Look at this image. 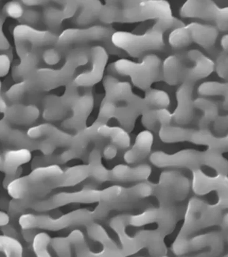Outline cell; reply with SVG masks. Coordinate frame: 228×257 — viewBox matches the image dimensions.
<instances>
[{"instance_id":"obj_1","label":"cell","mask_w":228,"mask_h":257,"mask_svg":"<svg viewBox=\"0 0 228 257\" xmlns=\"http://www.w3.org/2000/svg\"><path fill=\"white\" fill-rule=\"evenodd\" d=\"M116 31L109 25H98L83 29H69L58 36L54 46L62 58L72 49L89 47V45L102 46L108 54L124 58L128 56L113 44L112 36Z\"/></svg>"},{"instance_id":"obj_2","label":"cell","mask_w":228,"mask_h":257,"mask_svg":"<svg viewBox=\"0 0 228 257\" xmlns=\"http://www.w3.org/2000/svg\"><path fill=\"white\" fill-rule=\"evenodd\" d=\"M64 58L65 63L60 69H37L23 80L26 92H43L71 83L77 69L85 65L86 59L84 54L76 49L69 51Z\"/></svg>"},{"instance_id":"obj_3","label":"cell","mask_w":228,"mask_h":257,"mask_svg":"<svg viewBox=\"0 0 228 257\" xmlns=\"http://www.w3.org/2000/svg\"><path fill=\"white\" fill-rule=\"evenodd\" d=\"M140 62L126 59L118 60L111 64L109 70L131 78L134 85L145 90L154 82L162 80V62L154 53L145 55Z\"/></svg>"},{"instance_id":"obj_4","label":"cell","mask_w":228,"mask_h":257,"mask_svg":"<svg viewBox=\"0 0 228 257\" xmlns=\"http://www.w3.org/2000/svg\"><path fill=\"white\" fill-rule=\"evenodd\" d=\"M164 33L150 29L142 35L127 32H115L112 41L116 48L134 58H142L153 52H164L167 50Z\"/></svg>"},{"instance_id":"obj_5","label":"cell","mask_w":228,"mask_h":257,"mask_svg":"<svg viewBox=\"0 0 228 257\" xmlns=\"http://www.w3.org/2000/svg\"><path fill=\"white\" fill-rule=\"evenodd\" d=\"M118 5L120 23L155 20L161 24L171 22L175 18L172 15L170 4L164 0L118 1Z\"/></svg>"},{"instance_id":"obj_6","label":"cell","mask_w":228,"mask_h":257,"mask_svg":"<svg viewBox=\"0 0 228 257\" xmlns=\"http://www.w3.org/2000/svg\"><path fill=\"white\" fill-rule=\"evenodd\" d=\"M218 32L219 31L214 25L191 23L172 31L169 36L168 42L175 50L185 48L194 43L215 58L220 51L215 47Z\"/></svg>"},{"instance_id":"obj_7","label":"cell","mask_w":228,"mask_h":257,"mask_svg":"<svg viewBox=\"0 0 228 257\" xmlns=\"http://www.w3.org/2000/svg\"><path fill=\"white\" fill-rule=\"evenodd\" d=\"M95 219L93 212L86 209L73 211L58 218L47 215L24 214L19 218L22 229H42L57 231L74 225L88 226Z\"/></svg>"},{"instance_id":"obj_8","label":"cell","mask_w":228,"mask_h":257,"mask_svg":"<svg viewBox=\"0 0 228 257\" xmlns=\"http://www.w3.org/2000/svg\"><path fill=\"white\" fill-rule=\"evenodd\" d=\"M63 172L57 164L36 168L29 175L12 181L6 189L8 194L13 198L23 199L45 183L59 177Z\"/></svg>"},{"instance_id":"obj_9","label":"cell","mask_w":228,"mask_h":257,"mask_svg":"<svg viewBox=\"0 0 228 257\" xmlns=\"http://www.w3.org/2000/svg\"><path fill=\"white\" fill-rule=\"evenodd\" d=\"M58 36L49 30H38L23 24L16 26L13 31L16 52L20 58L26 53L35 50V48L54 47L57 44Z\"/></svg>"},{"instance_id":"obj_10","label":"cell","mask_w":228,"mask_h":257,"mask_svg":"<svg viewBox=\"0 0 228 257\" xmlns=\"http://www.w3.org/2000/svg\"><path fill=\"white\" fill-rule=\"evenodd\" d=\"M228 8H220L212 1L188 0L182 6L180 15L182 18H198L212 22L218 31H227Z\"/></svg>"},{"instance_id":"obj_11","label":"cell","mask_w":228,"mask_h":257,"mask_svg":"<svg viewBox=\"0 0 228 257\" xmlns=\"http://www.w3.org/2000/svg\"><path fill=\"white\" fill-rule=\"evenodd\" d=\"M0 142L19 149L40 151L44 155L53 154L57 148L49 141L32 139L27 133L13 128L4 117L0 120Z\"/></svg>"},{"instance_id":"obj_12","label":"cell","mask_w":228,"mask_h":257,"mask_svg":"<svg viewBox=\"0 0 228 257\" xmlns=\"http://www.w3.org/2000/svg\"><path fill=\"white\" fill-rule=\"evenodd\" d=\"M102 190L87 189L76 192H62L48 198L36 201L31 209L43 212L74 203H94L101 202Z\"/></svg>"},{"instance_id":"obj_13","label":"cell","mask_w":228,"mask_h":257,"mask_svg":"<svg viewBox=\"0 0 228 257\" xmlns=\"http://www.w3.org/2000/svg\"><path fill=\"white\" fill-rule=\"evenodd\" d=\"M108 59V53L102 46L91 47L88 62L90 67L74 78V84L77 87H87L98 83L103 78Z\"/></svg>"},{"instance_id":"obj_14","label":"cell","mask_w":228,"mask_h":257,"mask_svg":"<svg viewBox=\"0 0 228 257\" xmlns=\"http://www.w3.org/2000/svg\"><path fill=\"white\" fill-rule=\"evenodd\" d=\"M150 160L159 168H186L194 170L202 164V153L191 150L181 151L174 154L158 151L151 155Z\"/></svg>"},{"instance_id":"obj_15","label":"cell","mask_w":228,"mask_h":257,"mask_svg":"<svg viewBox=\"0 0 228 257\" xmlns=\"http://www.w3.org/2000/svg\"><path fill=\"white\" fill-rule=\"evenodd\" d=\"M67 86L66 91L63 96L50 95L44 98L43 116L45 120H59L70 111L71 106L79 94L77 87L73 82Z\"/></svg>"},{"instance_id":"obj_16","label":"cell","mask_w":228,"mask_h":257,"mask_svg":"<svg viewBox=\"0 0 228 257\" xmlns=\"http://www.w3.org/2000/svg\"><path fill=\"white\" fill-rule=\"evenodd\" d=\"M180 57L191 64L189 67L186 66L184 82L195 84L210 75L214 70V61L198 50H190Z\"/></svg>"},{"instance_id":"obj_17","label":"cell","mask_w":228,"mask_h":257,"mask_svg":"<svg viewBox=\"0 0 228 257\" xmlns=\"http://www.w3.org/2000/svg\"><path fill=\"white\" fill-rule=\"evenodd\" d=\"M195 84L184 82L178 88L176 96L177 105L172 115V121L178 125L189 124L193 120L195 106L193 92Z\"/></svg>"},{"instance_id":"obj_18","label":"cell","mask_w":228,"mask_h":257,"mask_svg":"<svg viewBox=\"0 0 228 257\" xmlns=\"http://www.w3.org/2000/svg\"><path fill=\"white\" fill-rule=\"evenodd\" d=\"M58 6H45L42 19L49 31L58 34L65 20L74 17L78 7L77 1L56 2Z\"/></svg>"},{"instance_id":"obj_19","label":"cell","mask_w":228,"mask_h":257,"mask_svg":"<svg viewBox=\"0 0 228 257\" xmlns=\"http://www.w3.org/2000/svg\"><path fill=\"white\" fill-rule=\"evenodd\" d=\"M32 139L49 141L60 148H76V136H72L50 123L33 126L27 133Z\"/></svg>"},{"instance_id":"obj_20","label":"cell","mask_w":228,"mask_h":257,"mask_svg":"<svg viewBox=\"0 0 228 257\" xmlns=\"http://www.w3.org/2000/svg\"><path fill=\"white\" fill-rule=\"evenodd\" d=\"M94 105V97L90 91L79 95L73 103L70 109V117L62 123L63 127L67 130H76L84 127L87 118Z\"/></svg>"},{"instance_id":"obj_21","label":"cell","mask_w":228,"mask_h":257,"mask_svg":"<svg viewBox=\"0 0 228 257\" xmlns=\"http://www.w3.org/2000/svg\"><path fill=\"white\" fill-rule=\"evenodd\" d=\"M32 160L31 151L27 149L8 151L2 158L1 171L5 174L3 185L5 188L16 179L18 170L22 165Z\"/></svg>"},{"instance_id":"obj_22","label":"cell","mask_w":228,"mask_h":257,"mask_svg":"<svg viewBox=\"0 0 228 257\" xmlns=\"http://www.w3.org/2000/svg\"><path fill=\"white\" fill-rule=\"evenodd\" d=\"M40 111L35 105L14 103L8 106L4 118L10 122L18 125H29L33 123L40 115Z\"/></svg>"},{"instance_id":"obj_23","label":"cell","mask_w":228,"mask_h":257,"mask_svg":"<svg viewBox=\"0 0 228 257\" xmlns=\"http://www.w3.org/2000/svg\"><path fill=\"white\" fill-rule=\"evenodd\" d=\"M193 171V189L196 194L204 195L213 190H224L227 188V178L225 174H218L210 177L199 168Z\"/></svg>"},{"instance_id":"obj_24","label":"cell","mask_w":228,"mask_h":257,"mask_svg":"<svg viewBox=\"0 0 228 257\" xmlns=\"http://www.w3.org/2000/svg\"><path fill=\"white\" fill-rule=\"evenodd\" d=\"M103 84L105 90L104 98L116 105L128 100L134 94L129 82L120 81L113 75L105 77Z\"/></svg>"},{"instance_id":"obj_25","label":"cell","mask_w":228,"mask_h":257,"mask_svg":"<svg viewBox=\"0 0 228 257\" xmlns=\"http://www.w3.org/2000/svg\"><path fill=\"white\" fill-rule=\"evenodd\" d=\"M153 139V135L150 131L140 133L137 136L132 148L125 153V161L128 164H133L141 162L147 158L151 152Z\"/></svg>"},{"instance_id":"obj_26","label":"cell","mask_w":228,"mask_h":257,"mask_svg":"<svg viewBox=\"0 0 228 257\" xmlns=\"http://www.w3.org/2000/svg\"><path fill=\"white\" fill-rule=\"evenodd\" d=\"M151 168L147 164H140L135 167L120 164L111 171V180L129 182L147 180L151 173Z\"/></svg>"},{"instance_id":"obj_27","label":"cell","mask_w":228,"mask_h":257,"mask_svg":"<svg viewBox=\"0 0 228 257\" xmlns=\"http://www.w3.org/2000/svg\"><path fill=\"white\" fill-rule=\"evenodd\" d=\"M186 64L178 55H172L162 62V80L171 86L184 82Z\"/></svg>"},{"instance_id":"obj_28","label":"cell","mask_w":228,"mask_h":257,"mask_svg":"<svg viewBox=\"0 0 228 257\" xmlns=\"http://www.w3.org/2000/svg\"><path fill=\"white\" fill-rule=\"evenodd\" d=\"M77 12L74 16V23L86 27L99 19L103 5L99 1H77Z\"/></svg>"},{"instance_id":"obj_29","label":"cell","mask_w":228,"mask_h":257,"mask_svg":"<svg viewBox=\"0 0 228 257\" xmlns=\"http://www.w3.org/2000/svg\"><path fill=\"white\" fill-rule=\"evenodd\" d=\"M90 176L88 165H80L63 171L61 176L52 181L53 189L75 186Z\"/></svg>"},{"instance_id":"obj_30","label":"cell","mask_w":228,"mask_h":257,"mask_svg":"<svg viewBox=\"0 0 228 257\" xmlns=\"http://www.w3.org/2000/svg\"><path fill=\"white\" fill-rule=\"evenodd\" d=\"M97 131L100 137L110 140L111 144L116 146L118 149L125 150L130 148V137L128 132L123 127L110 126L106 123L99 122Z\"/></svg>"},{"instance_id":"obj_31","label":"cell","mask_w":228,"mask_h":257,"mask_svg":"<svg viewBox=\"0 0 228 257\" xmlns=\"http://www.w3.org/2000/svg\"><path fill=\"white\" fill-rule=\"evenodd\" d=\"M197 145H203L209 147V149L220 151L227 148V136H215L208 128L193 130L189 141Z\"/></svg>"},{"instance_id":"obj_32","label":"cell","mask_w":228,"mask_h":257,"mask_svg":"<svg viewBox=\"0 0 228 257\" xmlns=\"http://www.w3.org/2000/svg\"><path fill=\"white\" fill-rule=\"evenodd\" d=\"M21 61L13 68L12 76L15 81L20 82L29 77L37 69L40 57L37 51L33 50L26 53Z\"/></svg>"},{"instance_id":"obj_33","label":"cell","mask_w":228,"mask_h":257,"mask_svg":"<svg viewBox=\"0 0 228 257\" xmlns=\"http://www.w3.org/2000/svg\"><path fill=\"white\" fill-rule=\"evenodd\" d=\"M171 121V113L167 108L149 109L142 117L143 126L153 132H159L161 127L170 124Z\"/></svg>"},{"instance_id":"obj_34","label":"cell","mask_w":228,"mask_h":257,"mask_svg":"<svg viewBox=\"0 0 228 257\" xmlns=\"http://www.w3.org/2000/svg\"><path fill=\"white\" fill-rule=\"evenodd\" d=\"M195 108L201 111L203 115L198 120L199 128H208L218 116V106L213 100L200 97L194 100Z\"/></svg>"},{"instance_id":"obj_35","label":"cell","mask_w":228,"mask_h":257,"mask_svg":"<svg viewBox=\"0 0 228 257\" xmlns=\"http://www.w3.org/2000/svg\"><path fill=\"white\" fill-rule=\"evenodd\" d=\"M192 131L193 130L189 128L169 124L161 127L159 135L161 140L165 143L189 142Z\"/></svg>"},{"instance_id":"obj_36","label":"cell","mask_w":228,"mask_h":257,"mask_svg":"<svg viewBox=\"0 0 228 257\" xmlns=\"http://www.w3.org/2000/svg\"><path fill=\"white\" fill-rule=\"evenodd\" d=\"M101 158V153L98 149H95L91 152L88 164L90 176L99 182H105L111 180V171L104 166Z\"/></svg>"},{"instance_id":"obj_37","label":"cell","mask_w":228,"mask_h":257,"mask_svg":"<svg viewBox=\"0 0 228 257\" xmlns=\"http://www.w3.org/2000/svg\"><path fill=\"white\" fill-rule=\"evenodd\" d=\"M227 82L206 81L200 85L198 88V93L202 96H219L222 97V106L224 110L227 109Z\"/></svg>"},{"instance_id":"obj_38","label":"cell","mask_w":228,"mask_h":257,"mask_svg":"<svg viewBox=\"0 0 228 257\" xmlns=\"http://www.w3.org/2000/svg\"><path fill=\"white\" fill-rule=\"evenodd\" d=\"M87 226V233L91 239L98 242L103 245L104 249L102 251L103 255L107 252H115L116 248L115 244L109 238L104 228L98 223L94 222L90 223Z\"/></svg>"},{"instance_id":"obj_39","label":"cell","mask_w":228,"mask_h":257,"mask_svg":"<svg viewBox=\"0 0 228 257\" xmlns=\"http://www.w3.org/2000/svg\"><path fill=\"white\" fill-rule=\"evenodd\" d=\"M144 99L150 109L167 108L170 103L166 91L151 87L145 90Z\"/></svg>"},{"instance_id":"obj_40","label":"cell","mask_w":228,"mask_h":257,"mask_svg":"<svg viewBox=\"0 0 228 257\" xmlns=\"http://www.w3.org/2000/svg\"><path fill=\"white\" fill-rule=\"evenodd\" d=\"M202 164L214 169L219 174H225L227 172V162L216 150L209 149L202 153Z\"/></svg>"},{"instance_id":"obj_41","label":"cell","mask_w":228,"mask_h":257,"mask_svg":"<svg viewBox=\"0 0 228 257\" xmlns=\"http://www.w3.org/2000/svg\"><path fill=\"white\" fill-rule=\"evenodd\" d=\"M0 252L6 256L21 257L23 255V247L16 238L4 234L0 235Z\"/></svg>"},{"instance_id":"obj_42","label":"cell","mask_w":228,"mask_h":257,"mask_svg":"<svg viewBox=\"0 0 228 257\" xmlns=\"http://www.w3.org/2000/svg\"><path fill=\"white\" fill-rule=\"evenodd\" d=\"M52 238L45 232L36 234L33 240V248L37 256L49 257L51 254L48 250V246L51 243Z\"/></svg>"},{"instance_id":"obj_43","label":"cell","mask_w":228,"mask_h":257,"mask_svg":"<svg viewBox=\"0 0 228 257\" xmlns=\"http://www.w3.org/2000/svg\"><path fill=\"white\" fill-rule=\"evenodd\" d=\"M116 110V104L104 98L100 106L97 121L107 123L110 119L115 117Z\"/></svg>"},{"instance_id":"obj_44","label":"cell","mask_w":228,"mask_h":257,"mask_svg":"<svg viewBox=\"0 0 228 257\" xmlns=\"http://www.w3.org/2000/svg\"><path fill=\"white\" fill-rule=\"evenodd\" d=\"M53 250L60 256H71V243L67 237L52 238L51 243Z\"/></svg>"},{"instance_id":"obj_45","label":"cell","mask_w":228,"mask_h":257,"mask_svg":"<svg viewBox=\"0 0 228 257\" xmlns=\"http://www.w3.org/2000/svg\"><path fill=\"white\" fill-rule=\"evenodd\" d=\"M214 63V70L217 74L222 79H227V53L220 51L216 56Z\"/></svg>"},{"instance_id":"obj_46","label":"cell","mask_w":228,"mask_h":257,"mask_svg":"<svg viewBox=\"0 0 228 257\" xmlns=\"http://www.w3.org/2000/svg\"><path fill=\"white\" fill-rule=\"evenodd\" d=\"M25 11L22 2L12 1L7 3L3 9V14L7 17L20 20Z\"/></svg>"},{"instance_id":"obj_47","label":"cell","mask_w":228,"mask_h":257,"mask_svg":"<svg viewBox=\"0 0 228 257\" xmlns=\"http://www.w3.org/2000/svg\"><path fill=\"white\" fill-rule=\"evenodd\" d=\"M27 93L24 81L17 82L9 88L6 93V98L12 102L16 103L21 100Z\"/></svg>"},{"instance_id":"obj_48","label":"cell","mask_w":228,"mask_h":257,"mask_svg":"<svg viewBox=\"0 0 228 257\" xmlns=\"http://www.w3.org/2000/svg\"><path fill=\"white\" fill-rule=\"evenodd\" d=\"M42 18V14L39 11L34 9H29L25 10L22 17L18 21L21 24L29 26L39 24Z\"/></svg>"},{"instance_id":"obj_49","label":"cell","mask_w":228,"mask_h":257,"mask_svg":"<svg viewBox=\"0 0 228 257\" xmlns=\"http://www.w3.org/2000/svg\"><path fill=\"white\" fill-rule=\"evenodd\" d=\"M42 58L46 63L51 66L56 65L63 59L54 47L46 49L42 54Z\"/></svg>"},{"instance_id":"obj_50","label":"cell","mask_w":228,"mask_h":257,"mask_svg":"<svg viewBox=\"0 0 228 257\" xmlns=\"http://www.w3.org/2000/svg\"><path fill=\"white\" fill-rule=\"evenodd\" d=\"M227 115H218L213 123L215 132L218 135L225 134L227 130Z\"/></svg>"},{"instance_id":"obj_51","label":"cell","mask_w":228,"mask_h":257,"mask_svg":"<svg viewBox=\"0 0 228 257\" xmlns=\"http://www.w3.org/2000/svg\"><path fill=\"white\" fill-rule=\"evenodd\" d=\"M71 244L78 247L85 244V236L83 232L79 229L73 231L68 236Z\"/></svg>"},{"instance_id":"obj_52","label":"cell","mask_w":228,"mask_h":257,"mask_svg":"<svg viewBox=\"0 0 228 257\" xmlns=\"http://www.w3.org/2000/svg\"><path fill=\"white\" fill-rule=\"evenodd\" d=\"M11 67L10 57L6 54H0V77L8 74Z\"/></svg>"},{"instance_id":"obj_53","label":"cell","mask_w":228,"mask_h":257,"mask_svg":"<svg viewBox=\"0 0 228 257\" xmlns=\"http://www.w3.org/2000/svg\"><path fill=\"white\" fill-rule=\"evenodd\" d=\"M5 23L4 15H0V51L8 50L11 47L10 43L6 38L3 31V26Z\"/></svg>"},{"instance_id":"obj_54","label":"cell","mask_w":228,"mask_h":257,"mask_svg":"<svg viewBox=\"0 0 228 257\" xmlns=\"http://www.w3.org/2000/svg\"><path fill=\"white\" fill-rule=\"evenodd\" d=\"M2 231L4 235L14 237L18 240L21 238V234L18 232L17 228L12 224H9V223L3 226Z\"/></svg>"},{"instance_id":"obj_55","label":"cell","mask_w":228,"mask_h":257,"mask_svg":"<svg viewBox=\"0 0 228 257\" xmlns=\"http://www.w3.org/2000/svg\"><path fill=\"white\" fill-rule=\"evenodd\" d=\"M118 148L112 144L107 145L104 149L103 154L106 159L112 160L115 158Z\"/></svg>"},{"instance_id":"obj_56","label":"cell","mask_w":228,"mask_h":257,"mask_svg":"<svg viewBox=\"0 0 228 257\" xmlns=\"http://www.w3.org/2000/svg\"><path fill=\"white\" fill-rule=\"evenodd\" d=\"M36 234L35 229H23L22 231V235L24 239L29 242L33 241Z\"/></svg>"},{"instance_id":"obj_57","label":"cell","mask_w":228,"mask_h":257,"mask_svg":"<svg viewBox=\"0 0 228 257\" xmlns=\"http://www.w3.org/2000/svg\"><path fill=\"white\" fill-rule=\"evenodd\" d=\"M11 222V217L8 214L0 211V227L4 226Z\"/></svg>"},{"instance_id":"obj_58","label":"cell","mask_w":228,"mask_h":257,"mask_svg":"<svg viewBox=\"0 0 228 257\" xmlns=\"http://www.w3.org/2000/svg\"><path fill=\"white\" fill-rule=\"evenodd\" d=\"M22 3L29 7L47 6L49 3L48 1H22Z\"/></svg>"},{"instance_id":"obj_59","label":"cell","mask_w":228,"mask_h":257,"mask_svg":"<svg viewBox=\"0 0 228 257\" xmlns=\"http://www.w3.org/2000/svg\"><path fill=\"white\" fill-rule=\"evenodd\" d=\"M2 87V82L1 80H0V113H4L8 106L7 105L6 100L1 94Z\"/></svg>"},{"instance_id":"obj_60","label":"cell","mask_w":228,"mask_h":257,"mask_svg":"<svg viewBox=\"0 0 228 257\" xmlns=\"http://www.w3.org/2000/svg\"><path fill=\"white\" fill-rule=\"evenodd\" d=\"M221 46L222 48V51L227 53L228 50V36L224 35L221 40Z\"/></svg>"},{"instance_id":"obj_61","label":"cell","mask_w":228,"mask_h":257,"mask_svg":"<svg viewBox=\"0 0 228 257\" xmlns=\"http://www.w3.org/2000/svg\"><path fill=\"white\" fill-rule=\"evenodd\" d=\"M9 202L6 198L0 199V208L3 210H8L9 207Z\"/></svg>"},{"instance_id":"obj_62","label":"cell","mask_w":228,"mask_h":257,"mask_svg":"<svg viewBox=\"0 0 228 257\" xmlns=\"http://www.w3.org/2000/svg\"><path fill=\"white\" fill-rule=\"evenodd\" d=\"M2 165V157L0 156V171H1Z\"/></svg>"}]
</instances>
